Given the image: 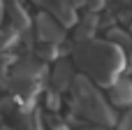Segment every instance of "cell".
<instances>
[{
    "mask_svg": "<svg viewBox=\"0 0 132 130\" xmlns=\"http://www.w3.org/2000/svg\"><path fill=\"white\" fill-rule=\"evenodd\" d=\"M107 40L114 42V44L121 47V49H128V47H130V35H128L123 28H111V30L107 33Z\"/></svg>",
    "mask_w": 132,
    "mask_h": 130,
    "instance_id": "8",
    "label": "cell"
},
{
    "mask_svg": "<svg viewBox=\"0 0 132 130\" xmlns=\"http://www.w3.org/2000/svg\"><path fill=\"white\" fill-rule=\"evenodd\" d=\"M74 9H84V12H100L104 7V0H72Z\"/></svg>",
    "mask_w": 132,
    "mask_h": 130,
    "instance_id": "9",
    "label": "cell"
},
{
    "mask_svg": "<svg viewBox=\"0 0 132 130\" xmlns=\"http://www.w3.org/2000/svg\"><path fill=\"white\" fill-rule=\"evenodd\" d=\"M130 60H132V58H130Z\"/></svg>",
    "mask_w": 132,
    "mask_h": 130,
    "instance_id": "14",
    "label": "cell"
},
{
    "mask_svg": "<svg viewBox=\"0 0 132 130\" xmlns=\"http://www.w3.org/2000/svg\"><path fill=\"white\" fill-rule=\"evenodd\" d=\"M7 9H9L12 26H14L19 33H28V30H30V26H32V21H30V16L26 14V9L21 7V2H19V0H9Z\"/></svg>",
    "mask_w": 132,
    "mask_h": 130,
    "instance_id": "6",
    "label": "cell"
},
{
    "mask_svg": "<svg viewBox=\"0 0 132 130\" xmlns=\"http://www.w3.org/2000/svg\"><path fill=\"white\" fill-rule=\"evenodd\" d=\"M46 107H49L51 112H58V109H60V93H58L56 88H49V91H46Z\"/></svg>",
    "mask_w": 132,
    "mask_h": 130,
    "instance_id": "10",
    "label": "cell"
},
{
    "mask_svg": "<svg viewBox=\"0 0 132 130\" xmlns=\"http://www.w3.org/2000/svg\"><path fill=\"white\" fill-rule=\"evenodd\" d=\"M116 130H132V107H128V112L116 121Z\"/></svg>",
    "mask_w": 132,
    "mask_h": 130,
    "instance_id": "11",
    "label": "cell"
},
{
    "mask_svg": "<svg viewBox=\"0 0 132 130\" xmlns=\"http://www.w3.org/2000/svg\"><path fill=\"white\" fill-rule=\"evenodd\" d=\"M74 77H77L74 74V65L70 60H58L56 67L51 70V88H56L58 93H63V91H67L72 86Z\"/></svg>",
    "mask_w": 132,
    "mask_h": 130,
    "instance_id": "5",
    "label": "cell"
},
{
    "mask_svg": "<svg viewBox=\"0 0 132 130\" xmlns=\"http://www.w3.org/2000/svg\"><path fill=\"white\" fill-rule=\"evenodd\" d=\"M79 130H111V128H109V126H97V123H95V126H84V128H79Z\"/></svg>",
    "mask_w": 132,
    "mask_h": 130,
    "instance_id": "12",
    "label": "cell"
},
{
    "mask_svg": "<svg viewBox=\"0 0 132 130\" xmlns=\"http://www.w3.org/2000/svg\"><path fill=\"white\" fill-rule=\"evenodd\" d=\"M72 112L74 116L88 121V123H97V126H116V109L114 105L97 91V84H93L86 74H77L72 86Z\"/></svg>",
    "mask_w": 132,
    "mask_h": 130,
    "instance_id": "2",
    "label": "cell"
},
{
    "mask_svg": "<svg viewBox=\"0 0 132 130\" xmlns=\"http://www.w3.org/2000/svg\"><path fill=\"white\" fill-rule=\"evenodd\" d=\"M72 58H74V65L81 70V74H86L93 84H100L107 88L121 77L125 67L123 49L109 40H95V37L79 40L72 51Z\"/></svg>",
    "mask_w": 132,
    "mask_h": 130,
    "instance_id": "1",
    "label": "cell"
},
{
    "mask_svg": "<svg viewBox=\"0 0 132 130\" xmlns=\"http://www.w3.org/2000/svg\"><path fill=\"white\" fill-rule=\"evenodd\" d=\"M97 30V12H86L77 23V40H90Z\"/></svg>",
    "mask_w": 132,
    "mask_h": 130,
    "instance_id": "7",
    "label": "cell"
},
{
    "mask_svg": "<svg viewBox=\"0 0 132 130\" xmlns=\"http://www.w3.org/2000/svg\"><path fill=\"white\" fill-rule=\"evenodd\" d=\"M35 33L42 44H60L65 40L63 23L53 14H46V12H39L35 16Z\"/></svg>",
    "mask_w": 132,
    "mask_h": 130,
    "instance_id": "3",
    "label": "cell"
},
{
    "mask_svg": "<svg viewBox=\"0 0 132 130\" xmlns=\"http://www.w3.org/2000/svg\"><path fill=\"white\" fill-rule=\"evenodd\" d=\"M109 102L114 107H132V79L130 77H118L109 86Z\"/></svg>",
    "mask_w": 132,
    "mask_h": 130,
    "instance_id": "4",
    "label": "cell"
},
{
    "mask_svg": "<svg viewBox=\"0 0 132 130\" xmlns=\"http://www.w3.org/2000/svg\"><path fill=\"white\" fill-rule=\"evenodd\" d=\"M2 16H5V5H2V0H0V23H2Z\"/></svg>",
    "mask_w": 132,
    "mask_h": 130,
    "instance_id": "13",
    "label": "cell"
}]
</instances>
